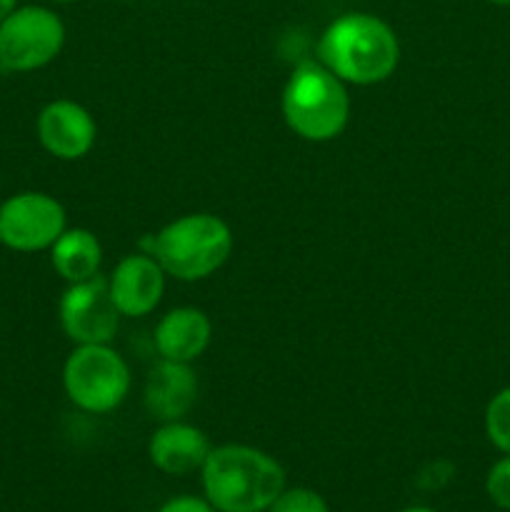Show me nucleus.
I'll use <instances>...</instances> for the list:
<instances>
[{"mask_svg": "<svg viewBox=\"0 0 510 512\" xmlns=\"http://www.w3.org/2000/svg\"><path fill=\"white\" fill-rule=\"evenodd\" d=\"M485 493L495 508L510 512V455H503L490 465L485 475Z\"/></svg>", "mask_w": 510, "mask_h": 512, "instance_id": "f3484780", "label": "nucleus"}, {"mask_svg": "<svg viewBox=\"0 0 510 512\" xmlns=\"http://www.w3.org/2000/svg\"><path fill=\"white\" fill-rule=\"evenodd\" d=\"M265 512H330V505L315 490L303 488V485H298V488L285 485L283 493L275 498V503Z\"/></svg>", "mask_w": 510, "mask_h": 512, "instance_id": "dca6fc26", "label": "nucleus"}, {"mask_svg": "<svg viewBox=\"0 0 510 512\" xmlns=\"http://www.w3.org/2000/svg\"><path fill=\"white\" fill-rule=\"evenodd\" d=\"M213 443L208 435L185 420H170L160 423L158 430L148 440V458L155 470L175 478L200 473L208 460Z\"/></svg>", "mask_w": 510, "mask_h": 512, "instance_id": "9b49d317", "label": "nucleus"}, {"mask_svg": "<svg viewBox=\"0 0 510 512\" xmlns=\"http://www.w3.org/2000/svg\"><path fill=\"white\" fill-rule=\"evenodd\" d=\"M165 270L150 253L125 255L113 273L108 275V288L115 308L123 318H143L160 305L165 293Z\"/></svg>", "mask_w": 510, "mask_h": 512, "instance_id": "9d476101", "label": "nucleus"}, {"mask_svg": "<svg viewBox=\"0 0 510 512\" xmlns=\"http://www.w3.org/2000/svg\"><path fill=\"white\" fill-rule=\"evenodd\" d=\"M213 338V323L193 305L173 308L155 325V350L163 360L193 365L208 350Z\"/></svg>", "mask_w": 510, "mask_h": 512, "instance_id": "ddd939ff", "label": "nucleus"}, {"mask_svg": "<svg viewBox=\"0 0 510 512\" xmlns=\"http://www.w3.org/2000/svg\"><path fill=\"white\" fill-rule=\"evenodd\" d=\"M65 23L45 5H18L0 23V70L33 73L60 55Z\"/></svg>", "mask_w": 510, "mask_h": 512, "instance_id": "423d86ee", "label": "nucleus"}, {"mask_svg": "<svg viewBox=\"0 0 510 512\" xmlns=\"http://www.w3.org/2000/svg\"><path fill=\"white\" fill-rule=\"evenodd\" d=\"M285 125L308 143H328L350 120V95L343 80L323 63H300L280 98Z\"/></svg>", "mask_w": 510, "mask_h": 512, "instance_id": "20e7f679", "label": "nucleus"}, {"mask_svg": "<svg viewBox=\"0 0 510 512\" xmlns=\"http://www.w3.org/2000/svg\"><path fill=\"white\" fill-rule=\"evenodd\" d=\"M120 310L110 295L108 278L95 275L83 283L68 285L58 303L63 333L75 345H108L120 328Z\"/></svg>", "mask_w": 510, "mask_h": 512, "instance_id": "6e6552de", "label": "nucleus"}, {"mask_svg": "<svg viewBox=\"0 0 510 512\" xmlns=\"http://www.w3.org/2000/svg\"><path fill=\"white\" fill-rule=\"evenodd\" d=\"M35 135L45 153L58 160H80L93 150L98 125L88 108L68 98L45 105L35 120Z\"/></svg>", "mask_w": 510, "mask_h": 512, "instance_id": "1a4fd4ad", "label": "nucleus"}, {"mask_svg": "<svg viewBox=\"0 0 510 512\" xmlns=\"http://www.w3.org/2000/svg\"><path fill=\"white\" fill-rule=\"evenodd\" d=\"M318 55L345 85H378L398 68L400 40L378 15L345 13L323 30Z\"/></svg>", "mask_w": 510, "mask_h": 512, "instance_id": "f03ea898", "label": "nucleus"}, {"mask_svg": "<svg viewBox=\"0 0 510 512\" xmlns=\"http://www.w3.org/2000/svg\"><path fill=\"white\" fill-rule=\"evenodd\" d=\"M50 263L68 285L83 283L100 275L103 245L93 230L65 228L60 238L50 245Z\"/></svg>", "mask_w": 510, "mask_h": 512, "instance_id": "4468645a", "label": "nucleus"}, {"mask_svg": "<svg viewBox=\"0 0 510 512\" xmlns=\"http://www.w3.org/2000/svg\"><path fill=\"white\" fill-rule=\"evenodd\" d=\"M488 3H493V5H510V0H488Z\"/></svg>", "mask_w": 510, "mask_h": 512, "instance_id": "412c9836", "label": "nucleus"}, {"mask_svg": "<svg viewBox=\"0 0 510 512\" xmlns=\"http://www.w3.org/2000/svg\"><path fill=\"white\" fill-rule=\"evenodd\" d=\"M148 253L165 275L185 283L218 273L233 253V230L220 215L188 213L150 235Z\"/></svg>", "mask_w": 510, "mask_h": 512, "instance_id": "7ed1b4c3", "label": "nucleus"}, {"mask_svg": "<svg viewBox=\"0 0 510 512\" xmlns=\"http://www.w3.org/2000/svg\"><path fill=\"white\" fill-rule=\"evenodd\" d=\"M53 3H75V0H53Z\"/></svg>", "mask_w": 510, "mask_h": 512, "instance_id": "4be33fe9", "label": "nucleus"}, {"mask_svg": "<svg viewBox=\"0 0 510 512\" xmlns=\"http://www.w3.org/2000/svg\"><path fill=\"white\" fill-rule=\"evenodd\" d=\"M130 368L113 345H75L63 365V388L70 403L90 415H108L130 393Z\"/></svg>", "mask_w": 510, "mask_h": 512, "instance_id": "39448f33", "label": "nucleus"}, {"mask_svg": "<svg viewBox=\"0 0 510 512\" xmlns=\"http://www.w3.org/2000/svg\"><path fill=\"white\" fill-rule=\"evenodd\" d=\"M155 512H218L205 500V495H175L165 500Z\"/></svg>", "mask_w": 510, "mask_h": 512, "instance_id": "a211bd4d", "label": "nucleus"}, {"mask_svg": "<svg viewBox=\"0 0 510 512\" xmlns=\"http://www.w3.org/2000/svg\"><path fill=\"white\" fill-rule=\"evenodd\" d=\"M18 5H20L18 0H0V23H3V20L8 18V15L18 8Z\"/></svg>", "mask_w": 510, "mask_h": 512, "instance_id": "6ab92c4d", "label": "nucleus"}, {"mask_svg": "<svg viewBox=\"0 0 510 512\" xmlns=\"http://www.w3.org/2000/svg\"><path fill=\"white\" fill-rule=\"evenodd\" d=\"M485 435L495 450L510 455V388L498 390L485 405Z\"/></svg>", "mask_w": 510, "mask_h": 512, "instance_id": "2eb2a0df", "label": "nucleus"}, {"mask_svg": "<svg viewBox=\"0 0 510 512\" xmlns=\"http://www.w3.org/2000/svg\"><path fill=\"white\" fill-rule=\"evenodd\" d=\"M68 228L58 198L40 190H23L0 203V245L15 253H40Z\"/></svg>", "mask_w": 510, "mask_h": 512, "instance_id": "0eeeda50", "label": "nucleus"}, {"mask_svg": "<svg viewBox=\"0 0 510 512\" xmlns=\"http://www.w3.org/2000/svg\"><path fill=\"white\" fill-rule=\"evenodd\" d=\"M198 400V378L188 363L158 360L145 378L143 403L158 423L183 420Z\"/></svg>", "mask_w": 510, "mask_h": 512, "instance_id": "f8f14e48", "label": "nucleus"}, {"mask_svg": "<svg viewBox=\"0 0 510 512\" xmlns=\"http://www.w3.org/2000/svg\"><path fill=\"white\" fill-rule=\"evenodd\" d=\"M0 73H3V70H0Z\"/></svg>", "mask_w": 510, "mask_h": 512, "instance_id": "5701e85b", "label": "nucleus"}, {"mask_svg": "<svg viewBox=\"0 0 510 512\" xmlns=\"http://www.w3.org/2000/svg\"><path fill=\"white\" fill-rule=\"evenodd\" d=\"M400 512H438V510L425 508V505H410V508H403Z\"/></svg>", "mask_w": 510, "mask_h": 512, "instance_id": "aec40b11", "label": "nucleus"}, {"mask_svg": "<svg viewBox=\"0 0 510 512\" xmlns=\"http://www.w3.org/2000/svg\"><path fill=\"white\" fill-rule=\"evenodd\" d=\"M203 495L218 512H265L288 485L273 455L243 443L213 445L200 470Z\"/></svg>", "mask_w": 510, "mask_h": 512, "instance_id": "f257e3e1", "label": "nucleus"}]
</instances>
